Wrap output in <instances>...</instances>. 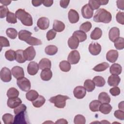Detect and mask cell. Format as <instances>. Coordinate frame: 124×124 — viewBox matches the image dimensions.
Masks as SVG:
<instances>
[{"mask_svg": "<svg viewBox=\"0 0 124 124\" xmlns=\"http://www.w3.org/2000/svg\"><path fill=\"white\" fill-rule=\"evenodd\" d=\"M112 19V16L110 12L105 9H99L95 12L93 16V21L96 22L104 23H109Z\"/></svg>", "mask_w": 124, "mask_h": 124, "instance_id": "1", "label": "cell"}, {"mask_svg": "<svg viewBox=\"0 0 124 124\" xmlns=\"http://www.w3.org/2000/svg\"><path fill=\"white\" fill-rule=\"evenodd\" d=\"M16 17L20 20L23 25L26 26H31L33 24L32 18L31 15L24 9H19L15 14Z\"/></svg>", "mask_w": 124, "mask_h": 124, "instance_id": "2", "label": "cell"}, {"mask_svg": "<svg viewBox=\"0 0 124 124\" xmlns=\"http://www.w3.org/2000/svg\"><path fill=\"white\" fill-rule=\"evenodd\" d=\"M70 98L66 95L58 94L51 97L49 101L51 103L54 104L55 107L59 108H64L66 105V101Z\"/></svg>", "mask_w": 124, "mask_h": 124, "instance_id": "3", "label": "cell"}, {"mask_svg": "<svg viewBox=\"0 0 124 124\" xmlns=\"http://www.w3.org/2000/svg\"><path fill=\"white\" fill-rule=\"evenodd\" d=\"M16 84L19 89L24 92H27L29 91L31 87L30 81L24 77L17 79Z\"/></svg>", "mask_w": 124, "mask_h": 124, "instance_id": "4", "label": "cell"}, {"mask_svg": "<svg viewBox=\"0 0 124 124\" xmlns=\"http://www.w3.org/2000/svg\"><path fill=\"white\" fill-rule=\"evenodd\" d=\"M0 77L2 81L4 82H10L12 79V72L7 67H3L0 70Z\"/></svg>", "mask_w": 124, "mask_h": 124, "instance_id": "5", "label": "cell"}, {"mask_svg": "<svg viewBox=\"0 0 124 124\" xmlns=\"http://www.w3.org/2000/svg\"><path fill=\"white\" fill-rule=\"evenodd\" d=\"M80 58V56L79 52L75 50L70 52L67 57V60L70 64H76L79 62Z\"/></svg>", "mask_w": 124, "mask_h": 124, "instance_id": "6", "label": "cell"}, {"mask_svg": "<svg viewBox=\"0 0 124 124\" xmlns=\"http://www.w3.org/2000/svg\"><path fill=\"white\" fill-rule=\"evenodd\" d=\"M23 54L26 61H31L35 58L36 56V51L33 46H31L23 50Z\"/></svg>", "mask_w": 124, "mask_h": 124, "instance_id": "7", "label": "cell"}, {"mask_svg": "<svg viewBox=\"0 0 124 124\" xmlns=\"http://www.w3.org/2000/svg\"><path fill=\"white\" fill-rule=\"evenodd\" d=\"M82 16L86 19H90L93 16V10L89 6L88 4L84 5L81 10Z\"/></svg>", "mask_w": 124, "mask_h": 124, "instance_id": "8", "label": "cell"}, {"mask_svg": "<svg viewBox=\"0 0 124 124\" xmlns=\"http://www.w3.org/2000/svg\"><path fill=\"white\" fill-rule=\"evenodd\" d=\"M73 94L74 96L77 99L83 98L86 94V90L85 88L81 86H78L75 87L73 91Z\"/></svg>", "mask_w": 124, "mask_h": 124, "instance_id": "9", "label": "cell"}, {"mask_svg": "<svg viewBox=\"0 0 124 124\" xmlns=\"http://www.w3.org/2000/svg\"><path fill=\"white\" fill-rule=\"evenodd\" d=\"M89 51L92 55H97L101 51V46L97 43H92L89 45Z\"/></svg>", "mask_w": 124, "mask_h": 124, "instance_id": "10", "label": "cell"}, {"mask_svg": "<svg viewBox=\"0 0 124 124\" xmlns=\"http://www.w3.org/2000/svg\"><path fill=\"white\" fill-rule=\"evenodd\" d=\"M39 69V64L35 62H30L27 66V71L28 74L31 76L36 75Z\"/></svg>", "mask_w": 124, "mask_h": 124, "instance_id": "11", "label": "cell"}, {"mask_svg": "<svg viewBox=\"0 0 124 124\" xmlns=\"http://www.w3.org/2000/svg\"><path fill=\"white\" fill-rule=\"evenodd\" d=\"M12 74L17 79L24 77V72L23 68L18 66L13 67L11 70Z\"/></svg>", "mask_w": 124, "mask_h": 124, "instance_id": "12", "label": "cell"}, {"mask_svg": "<svg viewBox=\"0 0 124 124\" xmlns=\"http://www.w3.org/2000/svg\"><path fill=\"white\" fill-rule=\"evenodd\" d=\"M37 25L40 29L45 30L49 27V20L46 17H41L37 20Z\"/></svg>", "mask_w": 124, "mask_h": 124, "instance_id": "13", "label": "cell"}, {"mask_svg": "<svg viewBox=\"0 0 124 124\" xmlns=\"http://www.w3.org/2000/svg\"><path fill=\"white\" fill-rule=\"evenodd\" d=\"M118 56V52L116 50L111 49L107 53L106 59L109 62L114 63L117 60Z\"/></svg>", "mask_w": 124, "mask_h": 124, "instance_id": "14", "label": "cell"}, {"mask_svg": "<svg viewBox=\"0 0 124 124\" xmlns=\"http://www.w3.org/2000/svg\"><path fill=\"white\" fill-rule=\"evenodd\" d=\"M22 103V100L20 98L16 97L9 98L7 100V105L11 108H15L19 106Z\"/></svg>", "mask_w": 124, "mask_h": 124, "instance_id": "15", "label": "cell"}, {"mask_svg": "<svg viewBox=\"0 0 124 124\" xmlns=\"http://www.w3.org/2000/svg\"><path fill=\"white\" fill-rule=\"evenodd\" d=\"M68 19L71 23L74 24L78 22L79 19L78 12L74 9H70L68 14Z\"/></svg>", "mask_w": 124, "mask_h": 124, "instance_id": "16", "label": "cell"}, {"mask_svg": "<svg viewBox=\"0 0 124 124\" xmlns=\"http://www.w3.org/2000/svg\"><path fill=\"white\" fill-rule=\"evenodd\" d=\"M119 36L120 30L119 28L114 27L110 29L108 33V36L111 41L114 42L119 37Z\"/></svg>", "mask_w": 124, "mask_h": 124, "instance_id": "17", "label": "cell"}, {"mask_svg": "<svg viewBox=\"0 0 124 124\" xmlns=\"http://www.w3.org/2000/svg\"><path fill=\"white\" fill-rule=\"evenodd\" d=\"M121 78L118 75H112L108 79V83L110 86H117L120 82Z\"/></svg>", "mask_w": 124, "mask_h": 124, "instance_id": "18", "label": "cell"}, {"mask_svg": "<svg viewBox=\"0 0 124 124\" xmlns=\"http://www.w3.org/2000/svg\"><path fill=\"white\" fill-rule=\"evenodd\" d=\"M79 40L75 36L72 35L68 40V45L72 49H77L79 45Z\"/></svg>", "mask_w": 124, "mask_h": 124, "instance_id": "19", "label": "cell"}, {"mask_svg": "<svg viewBox=\"0 0 124 124\" xmlns=\"http://www.w3.org/2000/svg\"><path fill=\"white\" fill-rule=\"evenodd\" d=\"M52 77V72L50 69H45L42 70L40 74L41 78L44 81L50 80Z\"/></svg>", "mask_w": 124, "mask_h": 124, "instance_id": "20", "label": "cell"}, {"mask_svg": "<svg viewBox=\"0 0 124 124\" xmlns=\"http://www.w3.org/2000/svg\"><path fill=\"white\" fill-rule=\"evenodd\" d=\"M122 71V67L118 63H114L112 64L109 68V72L112 75H119L121 74Z\"/></svg>", "mask_w": 124, "mask_h": 124, "instance_id": "21", "label": "cell"}, {"mask_svg": "<svg viewBox=\"0 0 124 124\" xmlns=\"http://www.w3.org/2000/svg\"><path fill=\"white\" fill-rule=\"evenodd\" d=\"M65 29V24L61 21L55 20L53 24V29L56 32H62Z\"/></svg>", "mask_w": 124, "mask_h": 124, "instance_id": "22", "label": "cell"}, {"mask_svg": "<svg viewBox=\"0 0 124 124\" xmlns=\"http://www.w3.org/2000/svg\"><path fill=\"white\" fill-rule=\"evenodd\" d=\"M39 68L42 70L45 69H50L51 66V61L46 58H43L39 62Z\"/></svg>", "mask_w": 124, "mask_h": 124, "instance_id": "23", "label": "cell"}, {"mask_svg": "<svg viewBox=\"0 0 124 124\" xmlns=\"http://www.w3.org/2000/svg\"><path fill=\"white\" fill-rule=\"evenodd\" d=\"M32 33L25 30H22L18 32V38L21 41H27L31 35Z\"/></svg>", "mask_w": 124, "mask_h": 124, "instance_id": "24", "label": "cell"}, {"mask_svg": "<svg viewBox=\"0 0 124 124\" xmlns=\"http://www.w3.org/2000/svg\"><path fill=\"white\" fill-rule=\"evenodd\" d=\"M25 111H22L16 115L13 124H26L25 118Z\"/></svg>", "mask_w": 124, "mask_h": 124, "instance_id": "25", "label": "cell"}, {"mask_svg": "<svg viewBox=\"0 0 124 124\" xmlns=\"http://www.w3.org/2000/svg\"><path fill=\"white\" fill-rule=\"evenodd\" d=\"M102 35V31L99 28H95L91 32L90 37L93 40H98L100 39Z\"/></svg>", "mask_w": 124, "mask_h": 124, "instance_id": "26", "label": "cell"}, {"mask_svg": "<svg viewBox=\"0 0 124 124\" xmlns=\"http://www.w3.org/2000/svg\"><path fill=\"white\" fill-rule=\"evenodd\" d=\"M73 35L76 37L79 42H82L87 39V36L85 32L80 30L76 31L73 33Z\"/></svg>", "mask_w": 124, "mask_h": 124, "instance_id": "27", "label": "cell"}, {"mask_svg": "<svg viewBox=\"0 0 124 124\" xmlns=\"http://www.w3.org/2000/svg\"><path fill=\"white\" fill-rule=\"evenodd\" d=\"M38 92L35 90H31L29 91L26 94V98L30 101H33L39 96Z\"/></svg>", "mask_w": 124, "mask_h": 124, "instance_id": "28", "label": "cell"}, {"mask_svg": "<svg viewBox=\"0 0 124 124\" xmlns=\"http://www.w3.org/2000/svg\"><path fill=\"white\" fill-rule=\"evenodd\" d=\"M111 106L109 103H103L101 104L99 107V110L102 113L108 114L112 110Z\"/></svg>", "mask_w": 124, "mask_h": 124, "instance_id": "29", "label": "cell"}, {"mask_svg": "<svg viewBox=\"0 0 124 124\" xmlns=\"http://www.w3.org/2000/svg\"><path fill=\"white\" fill-rule=\"evenodd\" d=\"M45 51L47 55L52 56L57 53L58 47L54 45H48L46 47L45 49Z\"/></svg>", "mask_w": 124, "mask_h": 124, "instance_id": "30", "label": "cell"}, {"mask_svg": "<svg viewBox=\"0 0 124 124\" xmlns=\"http://www.w3.org/2000/svg\"><path fill=\"white\" fill-rule=\"evenodd\" d=\"M84 87L88 92L93 91L95 87V85L93 80L90 79L85 80L84 83Z\"/></svg>", "mask_w": 124, "mask_h": 124, "instance_id": "31", "label": "cell"}, {"mask_svg": "<svg viewBox=\"0 0 124 124\" xmlns=\"http://www.w3.org/2000/svg\"><path fill=\"white\" fill-rule=\"evenodd\" d=\"M98 98L101 103H109L111 100L108 94L104 92L99 93Z\"/></svg>", "mask_w": 124, "mask_h": 124, "instance_id": "32", "label": "cell"}, {"mask_svg": "<svg viewBox=\"0 0 124 124\" xmlns=\"http://www.w3.org/2000/svg\"><path fill=\"white\" fill-rule=\"evenodd\" d=\"M16 61L20 63H22L26 62V60L24 57L23 50L18 49L16 51Z\"/></svg>", "mask_w": 124, "mask_h": 124, "instance_id": "33", "label": "cell"}, {"mask_svg": "<svg viewBox=\"0 0 124 124\" xmlns=\"http://www.w3.org/2000/svg\"><path fill=\"white\" fill-rule=\"evenodd\" d=\"M46 99L42 95H39L38 98L32 101V104L35 108H40L45 103Z\"/></svg>", "mask_w": 124, "mask_h": 124, "instance_id": "34", "label": "cell"}, {"mask_svg": "<svg viewBox=\"0 0 124 124\" xmlns=\"http://www.w3.org/2000/svg\"><path fill=\"white\" fill-rule=\"evenodd\" d=\"M93 82H94L95 86L98 87H101L105 85L106 81L104 78L101 76H97L94 77L93 79Z\"/></svg>", "mask_w": 124, "mask_h": 124, "instance_id": "35", "label": "cell"}, {"mask_svg": "<svg viewBox=\"0 0 124 124\" xmlns=\"http://www.w3.org/2000/svg\"><path fill=\"white\" fill-rule=\"evenodd\" d=\"M101 104V103L99 100H94L90 103L89 108L93 112L98 111L99 110V107Z\"/></svg>", "mask_w": 124, "mask_h": 124, "instance_id": "36", "label": "cell"}, {"mask_svg": "<svg viewBox=\"0 0 124 124\" xmlns=\"http://www.w3.org/2000/svg\"><path fill=\"white\" fill-rule=\"evenodd\" d=\"M60 69L64 72H67L71 69V64L66 61H62L59 63Z\"/></svg>", "mask_w": 124, "mask_h": 124, "instance_id": "37", "label": "cell"}, {"mask_svg": "<svg viewBox=\"0 0 124 124\" xmlns=\"http://www.w3.org/2000/svg\"><path fill=\"white\" fill-rule=\"evenodd\" d=\"M109 65L106 62H103L96 65L93 68V70L96 72H102L106 70L108 68Z\"/></svg>", "mask_w": 124, "mask_h": 124, "instance_id": "38", "label": "cell"}, {"mask_svg": "<svg viewBox=\"0 0 124 124\" xmlns=\"http://www.w3.org/2000/svg\"><path fill=\"white\" fill-rule=\"evenodd\" d=\"M26 43L30 45L31 46H38V45H41L42 43V41L35 37L31 36L27 41H25Z\"/></svg>", "mask_w": 124, "mask_h": 124, "instance_id": "39", "label": "cell"}, {"mask_svg": "<svg viewBox=\"0 0 124 124\" xmlns=\"http://www.w3.org/2000/svg\"><path fill=\"white\" fill-rule=\"evenodd\" d=\"M6 33L8 37L12 39H15L17 37V31L14 28H9L6 30Z\"/></svg>", "mask_w": 124, "mask_h": 124, "instance_id": "40", "label": "cell"}, {"mask_svg": "<svg viewBox=\"0 0 124 124\" xmlns=\"http://www.w3.org/2000/svg\"><path fill=\"white\" fill-rule=\"evenodd\" d=\"M115 47L118 50H122L124 48V39L123 37H119L114 42Z\"/></svg>", "mask_w": 124, "mask_h": 124, "instance_id": "41", "label": "cell"}, {"mask_svg": "<svg viewBox=\"0 0 124 124\" xmlns=\"http://www.w3.org/2000/svg\"><path fill=\"white\" fill-rule=\"evenodd\" d=\"M5 58L9 61H13L16 60V51L12 49L7 50L5 53Z\"/></svg>", "mask_w": 124, "mask_h": 124, "instance_id": "42", "label": "cell"}, {"mask_svg": "<svg viewBox=\"0 0 124 124\" xmlns=\"http://www.w3.org/2000/svg\"><path fill=\"white\" fill-rule=\"evenodd\" d=\"M19 93L18 91L14 87L10 88L7 92V96L8 98L16 97L19 95Z\"/></svg>", "mask_w": 124, "mask_h": 124, "instance_id": "43", "label": "cell"}, {"mask_svg": "<svg viewBox=\"0 0 124 124\" xmlns=\"http://www.w3.org/2000/svg\"><path fill=\"white\" fill-rule=\"evenodd\" d=\"M2 120L5 124H13L14 116L10 113H5L2 116Z\"/></svg>", "mask_w": 124, "mask_h": 124, "instance_id": "44", "label": "cell"}, {"mask_svg": "<svg viewBox=\"0 0 124 124\" xmlns=\"http://www.w3.org/2000/svg\"><path fill=\"white\" fill-rule=\"evenodd\" d=\"M92 23L89 21H86L82 23L79 27V29L80 31H83L84 32H88L92 28Z\"/></svg>", "mask_w": 124, "mask_h": 124, "instance_id": "45", "label": "cell"}, {"mask_svg": "<svg viewBox=\"0 0 124 124\" xmlns=\"http://www.w3.org/2000/svg\"><path fill=\"white\" fill-rule=\"evenodd\" d=\"M16 18V15L14 13L9 12L6 16V21L9 23L15 24L17 22Z\"/></svg>", "mask_w": 124, "mask_h": 124, "instance_id": "46", "label": "cell"}, {"mask_svg": "<svg viewBox=\"0 0 124 124\" xmlns=\"http://www.w3.org/2000/svg\"><path fill=\"white\" fill-rule=\"evenodd\" d=\"M74 123L75 124H85L86 123L85 118L82 115L78 114L74 118Z\"/></svg>", "mask_w": 124, "mask_h": 124, "instance_id": "47", "label": "cell"}, {"mask_svg": "<svg viewBox=\"0 0 124 124\" xmlns=\"http://www.w3.org/2000/svg\"><path fill=\"white\" fill-rule=\"evenodd\" d=\"M9 12L10 11L7 7L3 5L0 6V17L1 18L7 16V15Z\"/></svg>", "mask_w": 124, "mask_h": 124, "instance_id": "48", "label": "cell"}, {"mask_svg": "<svg viewBox=\"0 0 124 124\" xmlns=\"http://www.w3.org/2000/svg\"><path fill=\"white\" fill-rule=\"evenodd\" d=\"M0 45L1 46V49L2 47H8L10 46V43L8 39L4 36H0Z\"/></svg>", "mask_w": 124, "mask_h": 124, "instance_id": "49", "label": "cell"}, {"mask_svg": "<svg viewBox=\"0 0 124 124\" xmlns=\"http://www.w3.org/2000/svg\"><path fill=\"white\" fill-rule=\"evenodd\" d=\"M116 19L117 21L122 24H124V13L123 12H118L116 16Z\"/></svg>", "mask_w": 124, "mask_h": 124, "instance_id": "50", "label": "cell"}, {"mask_svg": "<svg viewBox=\"0 0 124 124\" xmlns=\"http://www.w3.org/2000/svg\"><path fill=\"white\" fill-rule=\"evenodd\" d=\"M88 5L93 10H97L99 9L100 5L99 4L97 0H90L89 1Z\"/></svg>", "mask_w": 124, "mask_h": 124, "instance_id": "51", "label": "cell"}, {"mask_svg": "<svg viewBox=\"0 0 124 124\" xmlns=\"http://www.w3.org/2000/svg\"><path fill=\"white\" fill-rule=\"evenodd\" d=\"M56 31H55L53 29H51L49 30L46 33V37L48 41H50L55 38L56 35Z\"/></svg>", "mask_w": 124, "mask_h": 124, "instance_id": "52", "label": "cell"}, {"mask_svg": "<svg viewBox=\"0 0 124 124\" xmlns=\"http://www.w3.org/2000/svg\"><path fill=\"white\" fill-rule=\"evenodd\" d=\"M27 109V107L25 104H20L19 106L14 108V112L15 115L21 112L22 111H25Z\"/></svg>", "mask_w": 124, "mask_h": 124, "instance_id": "53", "label": "cell"}, {"mask_svg": "<svg viewBox=\"0 0 124 124\" xmlns=\"http://www.w3.org/2000/svg\"><path fill=\"white\" fill-rule=\"evenodd\" d=\"M114 115L116 118L120 120L123 121L124 120V112L122 110L119 109L115 110L114 113Z\"/></svg>", "mask_w": 124, "mask_h": 124, "instance_id": "54", "label": "cell"}, {"mask_svg": "<svg viewBox=\"0 0 124 124\" xmlns=\"http://www.w3.org/2000/svg\"><path fill=\"white\" fill-rule=\"evenodd\" d=\"M109 93L112 96H115L120 94L121 93V91L120 88L118 87L115 86V87H114L113 88L110 89Z\"/></svg>", "mask_w": 124, "mask_h": 124, "instance_id": "55", "label": "cell"}, {"mask_svg": "<svg viewBox=\"0 0 124 124\" xmlns=\"http://www.w3.org/2000/svg\"><path fill=\"white\" fill-rule=\"evenodd\" d=\"M70 2V0H61L60 1V6L63 8H66L69 5Z\"/></svg>", "mask_w": 124, "mask_h": 124, "instance_id": "56", "label": "cell"}, {"mask_svg": "<svg viewBox=\"0 0 124 124\" xmlns=\"http://www.w3.org/2000/svg\"><path fill=\"white\" fill-rule=\"evenodd\" d=\"M116 2H117V5L118 8L120 9L124 10V0H117Z\"/></svg>", "mask_w": 124, "mask_h": 124, "instance_id": "57", "label": "cell"}, {"mask_svg": "<svg viewBox=\"0 0 124 124\" xmlns=\"http://www.w3.org/2000/svg\"><path fill=\"white\" fill-rule=\"evenodd\" d=\"M53 0H43L42 1L43 4L46 7H50V6H51L53 4Z\"/></svg>", "mask_w": 124, "mask_h": 124, "instance_id": "58", "label": "cell"}, {"mask_svg": "<svg viewBox=\"0 0 124 124\" xmlns=\"http://www.w3.org/2000/svg\"><path fill=\"white\" fill-rule=\"evenodd\" d=\"M32 4L35 7H37L40 6L42 4V1L40 0H32Z\"/></svg>", "mask_w": 124, "mask_h": 124, "instance_id": "59", "label": "cell"}, {"mask_svg": "<svg viewBox=\"0 0 124 124\" xmlns=\"http://www.w3.org/2000/svg\"><path fill=\"white\" fill-rule=\"evenodd\" d=\"M56 124H68L66 120L64 119H60L58 120L56 122Z\"/></svg>", "mask_w": 124, "mask_h": 124, "instance_id": "60", "label": "cell"}, {"mask_svg": "<svg viewBox=\"0 0 124 124\" xmlns=\"http://www.w3.org/2000/svg\"><path fill=\"white\" fill-rule=\"evenodd\" d=\"M0 2L3 4L4 6H7L8 5H9L11 2V1H10V0H1L0 1Z\"/></svg>", "mask_w": 124, "mask_h": 124, "instance_id": "61", "label": "cell"}, {"mask_svg": "<svg viewBox=\"0 0 124 124\" xmlns=\"http://www.w3.org/2000/svg\"><path fill=\"white\" fill-rule=\"evenodd\" d=\"M99 4H100V5H106L108 4V0H97Z\"/></svg>", "mask_w": 124, "mask_h": 124, "instance_id": "62", "label": "cell"}, {"mask_svg": "<svg viewBox=\"0 0 124 124\" xmlns=\"http://www.w3.org/2000/svg\"><path fill=\"white\" fill-rule=\"evenodd\" d=\"M118 108L120 110H122L124 111V101H122L119 104Z\"/></svg>", "mask_w": 124, "mask_h": 124, "instance_id": "63", "label": "cell"}]
</instances>
